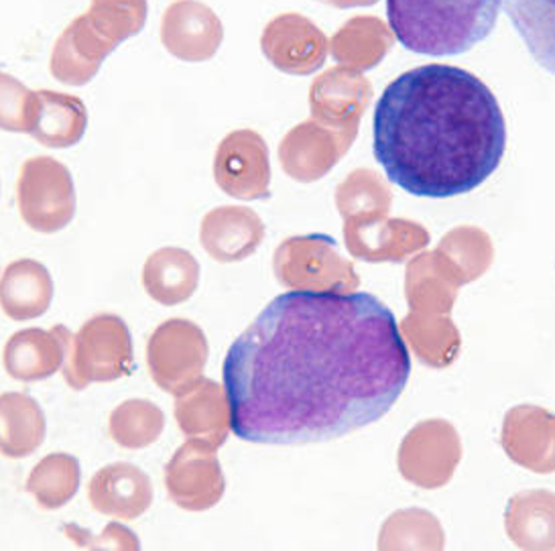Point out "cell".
Here are the masks:
<instances>
[{"label":"cell","instance_id":"cb8c5ba5","mask_svg":"<svg viewBox=\"0 0 555 551\" xmlns=\"http://www.w3.org/2000/svg\"><path fill=\"white\" fill-rule=\"evenodd\" d=\"M311 108L315 116L338 118L340 114L359 113L371 98V86L350 67H334L311 86Z\"/></svg>","mask_w":555,"mask_h":551},{"label":"cell","instance_id":"8992f818","mask_svg":"<svg viewBox=\"0 0 555 551\" xmlns=\"http://www.w3.org/2000/svg\"><path fill=\"white\" fill-rule=\"evenodd\" d=\"M210 346L199 325L173 318L151 334L147 342V369L153 383L165 393L178 395L202 379L208 364Z\"/></svg>","mask_w":555,"mask_h":551},{"label":"cell","instance_id":"4316f807","mask_svg":"<svg viewBox=\"0 0 555 551\" xmlns=\"http://www.w3.org/2000/svg\"><path fill=\"white\" fill-rule=\"evenodd\" d=\"M37 111V90H29L11 74L0 72V129L31 134Z\"/></svg>","mask_w":555,"mask_h":551},{"label":"cell","instance_id":"5bb4252c","mask_svg":"<svg viewBox=\"0 0 555 551\" xmlns=\"http://www.w3.org/2000/svg\"><path fill=\"white\" fill-rule=\"evenodd\" d=\"M115 46L100 37L88 16L74 18L51 51V76L67 86H86L94 80Z\"/></svg>","mask_w":555,"mask_h":551},{"label":"cell","instance_id":"7402d4cb","mask_svg":"<svg viewBox=\"0 0 555 551\" xmlns=\"http://www.w3.org/2000/svg\"><path fill=\"white\" fill-rule=\"evenodd\" d=\"M336 155L332 137L313 123L295 127L279 146L283 169L299 181H311L326 174Z\"/></svg>","mask_w":555,"mask_h":551},{"label":"cell","instance_id":"e0dca14e","mask_svg":"<svg viewBox=\"0 0 555 551\" xmlns=\"http://www.w3.org/2000/svg\"><path fill=\"white\" fill-rule=\"evenodd\" d=\"M199 285V262L180 246H164L149 255L143 265V287L149 297L173 308L185 304Z\"/></svg>","mask_w":555,"mask_h":551},{"label":"cell","instance_id":"603a6c76","mask_svg":"<svg viewBox=\"0 0 555 551\" xmlns=\"http://www.w3.org/2000/svg\"><path fill=\"white\" fill-rule=\"evenodd\" d=\"M82 480V469L78 458L64 452L46 456L35 464L27 478V490L37 504L46 511H57L66 507L78 492Z\"/></svg>","mask_w":555,"mask_h":551},{"label":"cell","instance_id":"9a60e30c","mask_svg":"<svg viewBox=\"0 0 555 551\" xmlns=\"http://www.w3.org/2000/svg\"><path fill=\"white\" fill-rule=\"evenodd\" d=\"M264 236L261 218L243 206H220L202 218L199 241L218 262H238L257 251Z\"/></svg>","mask_w":555,"mask_h":551},{"label":"cell","instance_id":"6da1fadb","mask_svg":"<svg viewBox=\"0 0 555 551\" xmlns=\"http://www.w3.org/2000/svg\"><path fill=\"white\" fill-rule=\"evenodd\" d=\"M222 376L243 441L318 444L385 418L408 387L411 355L376 295L294 290L234 341Z\"/></svg>","mask_w":555,"mask_h":551},{"label":"cell","instance_id":"ac0fdd59","mask_svg":"<svg viewBox=\"0 0 555 551\" xmlns=\"http://www.w3.org/2000/svg\"><path fill=\"white\" fill-rule=\"evenodd\" d=\"M46 434V413L34 397L17 390L0 395V454L27 458L39 450Z\"/></svg>","mask_w":555,"mask_h":551},{"label":"cell","instance_id":"30bf717a","mask_svg":"<svg viewBox=\"0 0 555 551\" xmlns=\"http://www.w3.org/2000/svg\"><path fill=\"white\" fill-rule=\"evenodd\" d=\"M159 37L164 48L188 64L212 60L224 41V25L199 0H176L165 9Z\"/></svg>","mask_w":555,"mask_h":551},{"label":"cell","instance_id":"ba28073f","mask_svg":"<svg viewBox=\"0 0 555 551\" xmlns=\"http://www.w3.org/2000/svg\"><path fill=\"white\" fill-rule=\"evenodd\" d=\"M214 179L218 188L236 200L269 197V151L255 130H232L216 149Z\"/></svg>","mask_w":555,"mask_h":551},{"label":"cell","instance_id":"2e32d148","mask_svg":"<svg viewBox=\"0 0 555 551\" xmlns=\"http://www.w3.org/2000/svg\"><path fill=\"white\" fill-rule=\"evenodd\" d=\"M53 302V279L43 262L18 259L0 277V309L15 322L43 316Z\"/></svg>","mask_w":555,"mask_h":551},{"label":"cell","instance_id":"83f0119b","mask_svg":"<svg viewBox=\"0 0 555 551\" xmlns=\"http://www.w3.org/2000/svg\"><path fill=\"white\" fill-rule=\"evenodd\" d=\"M66 536L78 543L80 548H99V550H139V539L132 534L131 529L111 523L104 534L100 537H92L86 529H80L76 525H67Z\"/></svg>","mask_w":555,"mask_h":551},{"label":"cell","instance_id":"7a4b0ae2","mask_svg":"<svg viewBox=\"0 0 555 551\" xmlns=\"http://www.w3.org/2000/svg\"><path fill=\"white\" fill-rule=\"evenodd\" d=\"M373 149L387 178L415 197L470 194L499 169L506 120L489 86L456 65L413 67L378 98Z\"/></svg>","mask_w":555,"mask_h":551},{"label":"cell","instance_id":"d6986e66","mask_svg":"<svg viewBox=\"0 0 555 551\" xmlns=\"http://www.w3.org/2000/svg\"><path fill=\"white\" fill-rule=\"evenodd\" d=\"M395 43L391 27L378 16H352L334 33L330 53L338 64L354 69H373Z\"/></svg>","mask_w":555,"mask_h":551},{"label":"cell","instance_id":"f1b7e54d","mask_svg":"<svg viewBox=\"0 0 555 551\" xmlns=\"http://www.w3.org/2000/svg\"><path fill=\"white\" fill-rule=\"evenodd\" d=\"M336 9H352V7H373L378 0H318Z\"/></svg>","mask_w":555,"mask_h":551},{"label":"cell","instance_id":"9c48e42d","mask_svg":"<svg viewBox=\"0 0 555 551\" xmlns=\"http://www.w3.org/2000/svg\"><path fill=\"white\" fill-rule=\"evenodd\" d=\"M262 55L283 74L308 76L326 62L330 41L308 16L283 13L267 23L261 35Z\"/></svg>","mask_w":555,"mask_h":551},{"label":"cell","instance_id":"44dd1931","mask_svg":"<svg viewBox=\"0 0 555 551\" xmlns=\"http://www.w3.org/2000/svg\"><path fill=\"white\" fill-rule=\"evenodd\" d=\"M505 9L531 57L555 76V0H505Z\"/></svg>","mask_w":555,"mask_h":551},{"label":"cell","instance_id":"484cf974","mask_svg":"<svg viewBox=\"0 0 555 551\" xmlns=\"http://www.w3.org/2000/svg\"><path fill=\"white\" fill-rule=\"evenodd\" d=\"M147 13V0H92L86 16L100 37L118 48L143 31Z\"/></svg>","mask_w":555,"mask_h":551},{"label":"cell","instance_id":"d4e9b609","mask_svg":"<svg viewBox=\"0 0 555 551\" xmlns=\"http://www.w3.org/2000/svg\"><path fill=\"white\" fill-rule=\"evenodd\" d=\"M165 413L147 399H129L116 407L108 420V434L125 450H143L164 434Z\"/></svg>","mask_w":555,"mask_h":551},{"label":"cell","instance_id":"7c38bea8","mask_svg":"<svg viewBox=\"0 0 555 551\" xmlns=\"http://www.w3.org/2000/svg\"><path fill=\"white\" fill-rule=\"evenodd\" d=\"M176 422L190 439H204L216 450L224 446L232 430L227 387L214 379H199L192 387L176 395Z\"/></svg>","mask_w":555,"mask_h":551},{"label":"cell","instance_id":"8fae6325","mask_svg":"<svg viewBox=\"0 0 555 551\" xmlns=\"http://www.w3.org/2000/svg\"><path fill=\"white\" fill-rule=\"evenodd\" d=\"M72 338L66 325H53L51 330H21L4 344V371L21 383L46 381L66 364Z\"/></svg>","mask_w":555,"mask_h":551},{"label":"cell","instance_id":"52a82bcc","mask_svg":"<svg viewBox=\"0 0 555 551\" xmlns=\"http://www.w3.org/2000/svg\"><path fill=\"white\" fill-rule=\"evenodd\" d=\"M165 488L171 503L190 513H202L220 503L227 480L216 448L204 439L188 438L165 466Z\"/></svg>","mask_w":555,"mask_h":551},{"label":"cell","instance_id":"277c9868","mask_svg":"<svg viewBox=\"0 0 555 551\" xmlns=\"http://www.w3.org/2000/svg\"><path fill=\"white\" fill-rule=\"evenodd\" d=\"M132 369L134 348L129 325L115 313H99L72 338L64 376L72 389L83 390L92 383L120 381Z\"/></svg>","mask_w":555,"mask_h":551},{"label":"cell","instance_id":"4fadbf2b","mask_svg":"<svg viewBox=\"0 0 555 551\" xmlns=\"http://www.w3.org/2000/svg\"><path fill=\"white\" fill-rule=\"evenodd\" d=\"M88 501L100 515L120 521L139 520L153 504V483L139 466L116 462L100 469L90 478Z\"/></svg>","mask_w":555,"mask_h":551},{"label":"cell","instance_id":"5b68a950","mask_svg":"<svg viewBox=\"0 0 555 551\" xmlns=\"http://www.w3.org/2000/svg\"><path fill=\"white\" fill-rule=\"evenodd\" d=\"M17 204L27 227L55 234L76 216V188L66 165L53 157H31L21 165Z\"/></svg>","mask_w":555,"mask_h":551},{"label":"cell","instance_id":"ffe728a7","mask_svg":"<svg viewBox=\"0 0 555 551\" xmlns=\"http://www.w3.org/2000/svg\"><path fill=\"white\" fill-rule=\"evenodd\" d=\"M37 98L39 111L31 130L35 141L50 149L78 145L88 129V108L82 100L53 90H37Z\"/></svg>","mask_w":555,"mask_h":551},{"label":"cell","instance_id":"3957f363","mask_svg":"<svg viewBox=\"0 0 555 551\" xmlns=\"http://www.w3.org/2000/svg\"><path fill=\"white\" fill-rule=\"evenodd\" d=\"M505 0H387L395 39L422 55L466 53L489 37Z\"/></svg>","mask_w":555,"mask_h":551}]
</instances>
